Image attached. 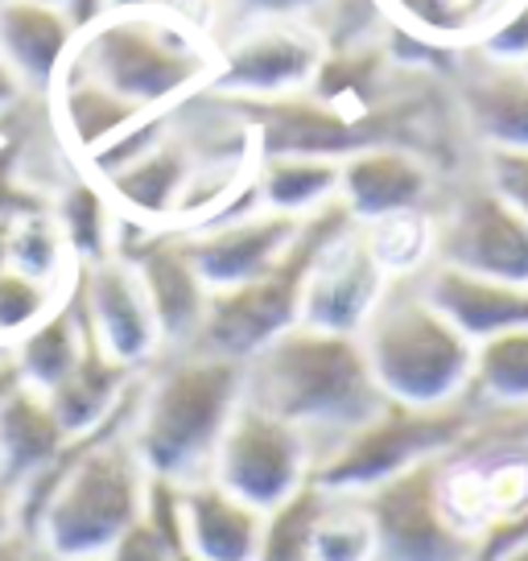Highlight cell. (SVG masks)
<instances>
[{
    "label": "cell",
    "instance_id": "cell-1",
    "mask_svg": "<svg viewBox=\"0 0 528 561\" xmlns=\"http://www.w3.org/2000/svg\"><path fill=\"white\" fill-rule=\"evenodd\" d=\"M244 401L301 430L314 458L384 404L352 334L294 327L244 364Z\"/></svg>",
    "mask_w": 528,
    "mask_h": 561
},
{
    "label": "cell",
    "instance_id": "cell-2",
    "mask_svg": "<svg viewBox=\"0 0 528 561\" xmlns=\"http://www.w3.org/2000/svg\"><path fill=\"white\" fill-rule=\"evenodd\" d=\"M244 404V364L203 355V351H165L137 380V404L128 442L145 474L170 483H198L211 474L219 438Z\"/></svg>",
    "mask_w": 528,
    "mask_h": 561
},
{
    "label": "cell",
    "instance_id": "cell-3",
    "mask_svg": "<svg viewBox=\"0 0 528 561\" xmlns=\"http://www.w3.org/2000/svg\"><path fill=\"white\" fill-rule=\"evenodd\" d=\"M67 70L91 79L141 116H161L211 88L215 42L198 21L161 4L104 13L74 37Z\"/></svg>",
    "mask_w": 528,
    "mask_h": 561
},
{
    "label": "cell",
    "instance_id": "cell-4",
    "mask_svg": "<svg viewBox=\"0 0 528 561\" xmlns=\"http://www.w3.org/2000/svg\"><path fill=\"white\" fill-rule=\"evenodd\" d=\"M355 339L384 401L413 409L467 401L475 347L425 301L413 277L388 285Z\"/></svg>",
    "mask_w": 528,
    "mask_h": 561
},
{
    "label": "cell",
    "instance_id": "cell-5",
    "mask_svg": "<svg viewBox=\"0 0 528 561\" xmlns=\"http://www.w3.org/2000/svg\"><path fill=\"white\" fill-rule=\"evenodd\" d=\"M347 228H355V219L347 215L343 203L306 215L298 224V236L273 268H264L261 277L244 280L236 289H219L207 301L203 327L194 334V343L186 351H203V355H219V359H236L248 364L261 347H268L277 334L294 331L301 314V289L314 261L322 256V248L335 244Z\"/></svg>",
    "mask_w": 528,
    "mask_h": 561
},
{
    "label": "cell",
    "instance_id": "cell-6",
    "mask_svg": "<svg viewBox=\"0 0 528 561\" xmlns=\"http://www.w3.org/2000/svg\"><path fill=\"white\" fill-rule=\"evenodd\" d=\"M479 409L471 401L413 409V404L384 401L364 425L314 458L310 483L326 495H364L388 479L417 471L425 462L455 455L475 434Z\"/></svg>",
    "mask_w": 528,
    "mask_h": 561
},
{
    "label": "cell",
    "instance_id": "cell-7",
    "mask_svg": "<svg viewBox=\"0 0 528 561\" xmlns=\"http://www.w3.org/2000/svg\"><path fill=\"white\" fill-rule=\"evenodd\" d=\"M434 264L528 285V219L479 174L467 178L434 207Z\"/></svg>",
    "mask_w": 528,
    "mask_h": 561
},
{
    "label": "cell",
    "instance_id": "cell-8",
    "mask_svg": "<svg viewBox=\"0 0 528 561\" xmlns=\"http://www.w3.org/2000/svg\"><path fill=\"white\" fill-rule=\"evenodd\" d=\"M310 474H314L310 438L244 401L219 438L207 479L236 500H244L248 508L273 512L289 495H298L310 483Z\"/></svg>",
    "mask_w": 528,
    "mask_h": 561
},
{
    "label": "cell",
    "instance_id": "cell-9",
    "mask_svg": "<svg viewBox=\"0 0 528 561\" xmlns=\"http://www.w3.org/2000/svg\"><path fill=\"white\" fill-rule=\"evenodd\" d=\"M322 46L306 21H256L215 42L211 95L231 104H268L310 88Z\"/></svg>",
    "mask_w": 528,
    "mask_h": 561
},
{
    "label": "cell",
    "instance_id": "cell-10",
    "mask_svg": "<svg viewBox=\"0 0 528 561\" xmlns=\"http://www.w3.org/2000/svg\"><path fill=\"white\" fill-rule=\"evenodd\" d=\"M438 462L355 495L376 533V561H475V541L441 512Z\"/></svg>",
    "mask_w": 528,
    "mask_h": 561
},
{
    "label": "cell",
    "instance_id": "cell-11",
    "mask_svg": "<svg viewBox=\"0 0 528 561\" xmlns=\"http://www.w3.org/2000/svg\"><path fill=\"white\" fill-rule=\"evenodd\" d=\"M112 256L133 264V273L141 280L149 310L158 318L161 355L191 347L198 327H203V314H207L211 289L203 285L198 268H194L191 252H186V236L170 228H145V224L120 219Z\"/></svg>",
    "mask_w": 528,
    "mask_h": 561
},
{
    "label": "cell",
    "instance_id": "cell-12",
    "mask_svg": "<svg viewBox=\"0 0 528 561\" xmlns=\"http://www.w3.org/2000/svg\"><path fill=\"white\" fill-rule=\"evenodd\" d=\"M74 301H79L91 343L104 351L112 364L128 371H145L149 364H158V318L149 310V298H145L133 264L120 256L79 264L74 268Z\"/></svg>",
    "mask_w": 528,
    "mask_h": 561
},
{
    "label": "cell",
    "instance_id": "cell-13",
    "mask_svg": "<svg viewBox=\"0 0 528 561\" xmlns=\"http://www.w3.org/2000/svg\"><path fill=\"white\" fill-rule=\"evenodd\" d=\"M392 285L388 273L376 264L359 224L347 228L335 244L322 248L314 261L306 289H301V327H314L326 334H359L371 310L380 306L384 289Z\"/></svg>",
    "mask_w": 528,
    "mask_h": 561
},
{
    "label": "cell",
    "instance_id": "cell-14",
    "mask_svg": "<svg viewBox=\"0 0 528 561\" xmlns=\"http://www.w3.org/2000/svg\"><path fill=\"white\" fill-rule=\"evenodd\" d=\"M450 95L479 153L528 149V67H504L471 50H458Z\"/></svg>",
    "mask_w": 528,
    "mask_h": 561
},
{
    "label": "cell",
    "instance_id": "cell-15",
    "mask_svg": "<svg viewBox=\"0 0 528 561\" xmlns=\"http://www.w3.org/2000/svg\"><path fill=\"white\" fill-rule=\"evenodd\" d=\"M441 198V174L401 145H371L338 161V203L355 224H376L388 215L434 210Z\"/></svg>",
    "mask_w": 528,
    "mask_h": 561
},
{
    "label": "cell",
    "instance_id": "cell-16",
    "mask_svg": "<svg viewBox=\"0 0 528 561\" xmlns=\"http://www.w3.org/2000/svg\"><path fill=\"white\" fill-rule=\"evenodd\" d=\"M298 224L301 219L256 207L248 215L211 224V228L182 231V236H186V252H191L203 285L219 294V289H236L244 280L261 277L264 268L282 261L298 236Z\"/></svg>",
    "mask_w": 528,
    "mask_h": 561
},
{
    "label": "cell",
    "instance_id": "cell-17",
    "mask_svg": "<svg viewBox=\"0 0 528 561\" xmlns=\"http://www.w3.org/2000/svg\"><path fill=\"white\" fill-rule=\"evenodd\" d=\"M413 280L425 294V301L471 347L487 343L495 334L516 331V327H528V285L458 273V268H446V264H425Z\"/></svg>",
    "mask_w": 528,
    "mask_h": 561
},
{
    "label": "cell",
    "instance_id": "cell-18",
    "mask_svg": "<svg viewBox=\"0 0 528 561\" xmlns=\"http://www.w3.org/2000/svg\"><path fill=\"white\" fill-rule=\"evenodd\" d=\"M79 30L50 0H4L0 4V58L18 75L25 95H50L74 50Z\"/></svg>",
    "mask_w": 528,
    "mask_h": 561
},
{
    "label": "cell",
    "instance_id": "cell-19",
    "mask_svg": "<svg viewBox=\"0 0 528 561\" xmlns=\"http://www.w3.org/2000/svg\"><path fill=\"white\" fill-rule=\"evenodd\" d=\"M264 512L248 508L228 491L198 479L182 488V533L186 561H256Z\"/></svg>",
    "mask_w": 528,
    "mask_h": 561
},
{
    "label": "cell",
    "instance_id": "cell-20",
    "mask_svg": "<svg viewBox=\"0 0 528 561\" xmlns=\"http://www.w3.org/2000/svg\"><path fill=\"white\" fill-rule=\"evenodd\" d=\"M137 376L141 371H128L120 364H112L95 343H88V351L74 364L71 376L54 392H46V404H50L54 421L62 425L67 438H88V434H95L100 425H107L120 413V404L128 401Z\"/></svg>",
    "mask_w": 528,
    "mask_h": 561
},
{
    "label": "cell",
    "instance_id": "cell-21",
    "mask_svg": "<svg viewBox=\"0 0 528 561\" xmlns=\"http://www.w3.org/2000/svg\"><path fill=\"white\" fill-rule=\"evenodd\" d=\"M62 425L54 421L42 392L21 385L0 404V483L18 495L37 471H46L67 446Z\"/></svg>",
    "mask_w": 528,
    "mask_h": 561
},
{
    "label": "cell",
    "instance_id": "cell-22",
    "mask_svg": "<svg viewBox=\"0 0 528 561\" xmlns=\"http://www.w3.org/2000/svg\"><path fill=\"white\" fill-rule=\"evenodd\" d=\"M88 343L91 339H88V327H83V314H79L74 280H71L67 298L58 301L34 331L21 334L9 351H13V364L21 371V385L46 397V392H54V388L71 376L74 364L83 359Z\"/></svg>",
    "mask_w": 528,
    "mask_h": 561
},
{
    "label": "cell",
    "instance_id": "cell-23",
    "mask_svg": "<svg viewBox=\"0 0 528 561\" xmlns=\"http://www.w3.org/2000/svg\"><path fill=\"white\" fill-rule=\"evenodd\" d=\"M252 186L264 210H277L289 219H306L314 210L331 207L338 198V161L326 158H256Z\"/></svg>",
    "mask_w": 528,
    "mask_h": 561
},
{
    "label": "cell",
    "instance_id": "cell-24",
    "mask_svg": "<svg viewBox=\"0 0 528 561\" xmlns=\"http://www.w3.org/2000/svg\"><path fill=\"white\" fill-rule=\"evenodd\" d=\"M50 215L58 231H62L67 248H71L74 264H95L112 256L120 215H116L112 198L91 174H74L71 182H62L58 194L50 198Z\"/></svg>",
    "mask_w": 528,
    "mask_h": 561
},
{
    "label": "cell",
    "instance_id": "cell-25",
    "mask_svg": "<svg viewBox=\"0 0 528 561\" xmlns=\"http://www.w3.org/2000/svg\"><path fill=\"white\" fill-rule=\"evenodd\" d=\"M467 401L479 413H520L528 409V327L495 334L475 347Z\"/></svg>",
    "mask_w": 528,
    "mask_h": 561
},
{
    "label": "cell",
    "instance_id": "cell-26",
    "mask_svg": "<svg viewBox=\"0 0 528 561\" xmlns=\"http://www.w3.org/2000/svg\"><path fill=\"white\" fill-rule=\"evenodd\" d=\"M4 264H9L13 273L46 280V285H71L79 264L71 261V248H67L62 231H58V224H54L50 203L9 219Z\"/></svg>",
    "mask_w": 528,
    "mask_h": 561
},
{
    "label": "cell",
    "instance_id": "cell-27",
    "mask_svg": "<svg viewBox=\"0 0 528 561\" xmlns=\"http://www.w3.org/2000/svg\"><path fill=\"white\" fill-rule=\"evenodd\" d=\"M359 231L388 280L417 277L425 264H434V210L388 215L376 224H359Z\"/></svg>",
    "mask_w": 528,
    "mask_h": 561
},
{
    "label": "cell",
    "instance_id": "cell-28",
    "mask_svg": "<svg viewBox=\"0 0 528 561\" xmlns=\"http://www.w3.org/2000/svg\"><path fill=\"white\" fill-rule=\"evenodd\" d=\"M322 500H326V491L306 483L298 495L264 512L256 561H314V520L322 512Z\"/></svg>",
    "mask_w": 528,
    "mask_h": 561
},
{
    "label": "cell",
    "instance_id": "cell-29",
    "mask_svg": "<svg viewBox=\"0 0 528 561\" xmlns=\"http://www.w3.org/2000/svg\"><path fill=\"white\" fill-rule=\"evenodd\" d=\"M314 561H376V533L355 495H326L314 520Z\"/></svg>",
    "mask_w": 528,
    "mask_h": 561
},
{
    "label": "cell",
    "instance_id": "cell-30",
    "mask_svg": "<svg viewBox=\"0 0 528 561\" xmlns=\"http://www.w3.org/2000/svg\"><path fill=\"white\" fill-rule=\"evenodd\" d=\"M74 280V277H71ZM71 285H46L13 268H0V347H13L21 334L34 331Z\"/></svg>",
    "mask_w": 528,
    "mask_h": 561
},
{
    "label": "cell",
    "instance_id": "cell-31",
    "mask_svg": "<svg viewBox=\"0 0 528 561\" xmlns=\"http://www.w3.org/2000/svg\"><path fill=\"white\" fill-rule=\"evenodd\" d=\"M471 54L504 67H528V0H504L487 25L471 37Z\"/></svg>",
    "mask_w": 528,
    "mask_h": 561
},
{
    "label": "cell",
    "instance_id": "cell-32",
    "mask_svg": "<svg viewBox=\"0 0 528 561\" xmlns=\"http://www.w3.org/2000/svg\"><path fill=\"white\" fill-rule=\"evenodd\" d=\"M318 0H211L203 13V30L211 42L228 37L231 30H244L256 21H301Z\"/></svg>",
    "mask_w": 528,
    "mask_h": 561
},
{
    "label": "cell",
    "instance_id": "cell-33",
    "mask_svg": "<svg viewBox=\"0 0 528 561\" xmlns=\"http://www.w3.org/2000/svg\"><path fill=\"white\" fill-rule=\"evenodd\" d=\"M479 178L528 219V149L479 153Z\"/></svg>",
    "mask_w": 528,
    "mask_h": 561
},
{
    "label": "cell",
    "instance_id": "cell-34",
    "mask_svg": "<svg viewBox=\"0 0 528 561\" xmlns=\"http://www.w3.org/2000/svg\"><path fill=\"white\" fill-rule=\"evenodd\" d=\"M479 430H492L500 438L528 446V409H520V413H479Z\"/></svg>",
    "mask_w": 528,
    "mask_h": 561
},
{
    "label": "cell",
    "instance_id": "cell-35",
    "mask_svg": "<svg viewBox=\"0 0 528 561\" xmlns=\"http://www.w3.org/2000/svg\"><path fill=\"white\" fill-rule=\"evenodd\" d=\"M21 100H25V88L18 83V75L9 70V62L0 58V116H9Z\"/></svg>",
    "mask_w": 528,
    "mask_h": 561
},
{
    "label": "cell",
    "instance_id": "cell-36",
    "mask_svg": "<svg viewBox=\"0 0 528 561\" xmlns=\"http://www.w3.org/2000/svg\"><path fill=\"white\" fill-rule=\"evenodd\" d=\"M18 388H21V371H18V364H13V351L0 347V404L9 401Z\"/></svg>",
    "mask_w": 528,
    "mask_h": 561
},
{
    "label": "cell",
    "instance_id": "cell-37",
    "mask_svg": "<svg viewBox=\"0 0 528 561\" xmlns=\"http://www.w3.org/2000/svg\"><path fill=\"white\" fill-rule=\"evenodd\" d=\"M18 537V516H13V491L0 488V545Z\"/></svg>",
    "mask_w": 528,
    "mask_h": 561
},
{
    "label": "cell",
    "instance_id": "cell-38",
    "mask_svg": "<svg viewBox=\"0 0 528 561\" xmlns=\"http://www.w3.org/2000/svg\"><path fill=\"white\" fill-rule=\"evenodd\" d=\"M161 9H170V13H182V18H191L203 25V13H207V4L211 0H158Z\"/></svg>",
    "mask_w": 528,
    "mask_h": 561
},
{
    "label": "cell",
    "instance_id": "cell-39",
    "mask_svg": "<svg viewBox=\"0 0 528 561\" xmlns=\"http://www.w3.org/2000/svg\"><path fill=\"white\" fill-rule=\"evenodd\" d=\"M37 558V549L25 537H13V541H4L0 545V561H34Z\"/></svg>",
    "mask_w": 528,
    "mask_h": 561
},
{
    "label": "cell",
    "instance_id": "cell-40",
    "mask_svg": "<svg viewBox=\"0 0 528 561\" xmlns=\"http://www.w3.org/2000/svg\"><path fill=\"white\" fill-rule=\"evenodd\" d=\"M158 0H104L107 13H133V9H153Z\"/></svg>",
    "mask_w": 528,
    "mask_h": 561
},
{
    "label": "cell",
    "instance_id": "cell-41",
    "mask_svg": "<svg viewBox=\"0 0 528 561\" xmlns=\"http://www.w3.org/2000/svg\"><path fill=\"white\" fill-rule=\"evenodd\" d=\"M495 561H528V541L516 545V549H508V553H500Z\"/></svg>",
    "mask_w": 528,
    "mask_h": 561
},
{
    "label": "cell",
    "instance_id": "cell-42",
    "mask_svg": "<svg viewBox=\"0 0 528 561\" xmlns=\"http://www.w3.org/2000/svg\"><path fill=\"white\" fill-rule=\"evenodd\" d=\"M34 561H79V558H42V553H37Z\"/></svg>",
    "mask_w": 528,
    "mask_h": 561
},
{
    "label": "cell",
    "instance_id": "cell-43",
    "mask_svg": "<svg viewBox=\"0 0 528 561\" xmlns=\"http://www.w3.org/2000/svg\"><path fill=\"white\" fill-rule=\"evenodd\" d=\"M0 4H4V0H0Z\"/></svg>",
    "mask_w": 528,
    "mask_h": 561
}]
</instances>
